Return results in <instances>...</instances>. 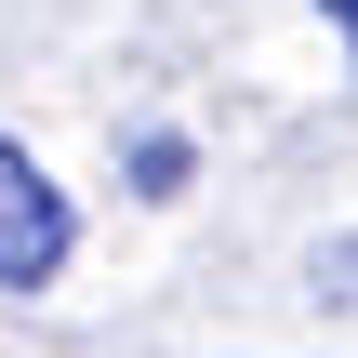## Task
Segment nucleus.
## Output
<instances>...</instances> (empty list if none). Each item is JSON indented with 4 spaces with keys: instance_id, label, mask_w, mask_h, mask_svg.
Here are the masks:
<instances>
[{
    "instance_id": "20e7f679",
    "label": "nucleus",
    "mask_w": 358,
    "mask_h": 358,
    "mask_svg": "<svg viewBox=\"0 0 358 358\" xmlns=\"http://www.w3.org/2000/svg\"><path fill=\"white\" fill-rule=\"evenodd\" d=\"M319 13H332V27H345V40H358V0H319Z\"/></svg>"
},
{
    "instance_id": "f03ea898",
    "label": "nucleus",
    "mask_w": 358,
    "mask_h": 358,
    "mask_svg": "<svg viewBox=\"0 0 358 358\" xmlns=\"http://www.w3.org/2000/svg\"><path fill=\"white\" fill-rule=\"evenodd\" d=\"M133 199H186V133H133Z\"/></svg>"
},
{
    "instance_id": "f257e3e1",
    "label": "nucleus",
    "mask_w": 358,
    "mask_h": 358,
    "mask_svg": "<svg viewBox=\"0 0 358 358\" xmlns=\"http://www.w3.org/2000/svg\"><path fill=\"white\" fill-rule=\"evenodd\" d=\"M66 252H80V213H66V186L0 133V292H53L66 279Z\"/></svg>"
},
{
    "instance_id": "7ed1b4c3",
    "label": "nucleus",
    "mask_w": 358,
    "mask_h": 358,
    "mask_svg": "<svg viewBox=\"0 0 358 358\" xmlns=\"http://www.w3.org/2000/svg\"><path fill=\"white\" fill-rule=\"evenodd\" d=\"M319 292H332V306H358V239H345V252H319Z\"/></svg>"
}]
</instances>
